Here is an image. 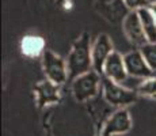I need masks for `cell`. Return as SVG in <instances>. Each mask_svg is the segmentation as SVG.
<instances>
[{"label":"cell","instance_id":"obj_9","mask_svg":"<svg viewBox=\"0 0 156 136\" xmlns=\"http://www.w3.org/2000/svg\"><path fill=\"white\" fill-rule=\"evenodd\" d=\"M103 75L107 79L115 82V83H124V80L128 78L126 65H125L124 56L118 52H114L107 57L106 63L103 67Z\"/></svg>","mask_w":156,"mask_h":136},{"label":"cell","instance_id":"obj_8","mask_svg":"<svg viewBox=\"0 0 156 136\" xmlns=\"http://www.w3.org/2000/svg\"><path fill=\"white\" fill-rule=\"evenodd\" d=\"M124 60H125V65H126L128 75H130V76L147 79V78L152 76L155 74L148 65V63L145 61L140 49L132 50V52L124 54Z\"/></svg>","mask_w":156,"mask_h":136},{"label":"cell","instance_id":"obj_10","mask_svg":"<svg viewBox=\"0 0 156 136\" xmlns=\"http://www.w3.org/2000/svg\"><path fill=\"white\" fill-rule=\"evenodd\" d=\"M20 49L22 53L27 57H37L40 54H44L45 41L38 35H26L20 42Z\"/></svg>","mask_w":156,"mask_h":136},{"label":"cell","instance_id":"obj_13","mask_svg":"<svg viewBox=\"0 0 156 136\" xmlns=\"http://www.w3.org/2000/svg\"><path fill=\"white\" fill-rule=\"evenodd\" d=\"M139 49L144 56V59H145V61L151 67V69L156 74V42L155 44L154 42H147L145 45H143Z\"/></svg>","mask_w":156,"mask_h":136},{"label":"cell","instance_id":"obj_3","mask_svg":"<svg viewBox=\"0 0 156 136\" xmlns=\"http://www.w3.org/2000/svg\"><path fill=\"white\" fill-rule=\"evenodd\" d=\"M102 90H103V97L107 104L113 105V106H118L119 109L132 105L139 95L137 91L129 90L122 84L115 83L107 78L102 79Z\"/></svg>","mask_w":156,"mask_h":136},{"label":"cell","instance_id":"obj_1","mask_svg":"<svg viewBox=\"0 0 156 136\" xmlns=\"http://www.w3.org/2000/svg\"><path fill=\"white\" fill-rule=\"evenodd\" d=\"M91 41L87 33H83L72 45L67 60L68 78L76 79L77 76L86 74L92 69V56H91Z\"/></svg>","mask_w":156,"mask_h":136},{"label":"cell","instance_id":"obj_11","mask_svg":"<svg viewBox=\"0 0 156 136\" xmlns=\"http://www.w3.org/2000/svg\"><path fill=\"white\" fill-rule=\"evenodd\" d=\"M37 97H38V102L40 105H49V104H53L58 99V86L52 82H44V83L38 84L37 89Z\"/></svg>","mask_w":156,"mask_h":136},{"label":"cell","instance_id":"obj_15","mask_svg":"<svg viewBox=\"0 0 156 136\" xmlns=\"http://www.w3.org/2000/svg\"><path fill=\"white\" fill-rule=\"evenodd\" d=\"M125 6L128 7L129 11H137L140 8H144V7H148L151 3L149 0H124Z\"/></svg>","mask_w":156,"mask_h":136},{"label":"cell","instance_id":"obj_16","mask_svg":"<svg viewBox=\"0 0 156 136\" xmlns=\"http://www.w3.org/2000/svg\"><path fill=\"white\" fill-rule=\"evenodd\" d=\"M148 8L151 10V13L154 14V17L156 18V2H155V3H151V4L148 6Z\"/></svg>","mask_w":156,"mask_h":136},{"label":"cell","instance_id":"obj_14","mask_svg":"<svg viewBox=\"0 0 156 136\" xmlns=\"http://www.w3.org/2000/svg\"><path fill=\"white\" fill-rule=\"evenodd\" d=\"M137 94L139 95H144V97H156V74H154L152 76L144 79L141 83V86L137 90Z\"/></svg>","mask_w":156,"mask_h":136},{"label":"cell","instance_id":"obj_5","mask_svg":"<svg viewBox=\"0 0 156 136\" xmlns=\"http://www.w3.org/2000/svg\"><path fill=\"white\" fill-rule=\"evenodd\" d=\"M132 129V119L130 114L125 108L115 110L106 123L103 124L101 131V136H114L126 134Z\"/></svg>","mask_w":156,"mask_h":136},{"label":"cell","instance_id":"obj_12","mask_svg":"<svg viewBox=\"0 0 156 136\" xmlns=\"http://www.w3.org/2000/svg\"><path fill=\"white\" fill-rule=\"evenodd\" d=\"M140 17V20H141V25L144 29V33H145V37L148 42H156V18L154 17V14L151 13L148 7H144L137 10Z\"/></svg>","mask_w":156,"mask_h":136},{"label":"cell","instance_id":"obj_6","mask_svg":"<svg viewBox=\"0 0 156 136\" xmlns=\"http://www.w3.org/2000/svg\"><path fill=\"white\" fill-rule=\"evenodd\" d=\"M114 52L113 42L110 37L105 33L99 34L95 38L94 44L91 48V56H92V69L97 71L98 74H103V67L106 63L107 57Z\"/></svg>","mask_w":156,"mask_h":136},{"label":"cell","instance_id":"obj_4","mask_svg":"<svg viewBox=\"0 0 156 136\" xmlns=\"http://www.w3.org/2000/svg\"><path fill=\"white\" fill-rule=\"evenodd\" d=\"M42 65L45 75H46L49 82L57 84V86L67 82L68 79L67 60H64L61 56L46 49L42 54Z\"/></svg>","mask_w":156,"mask_h":136},{"label":"cell","instance_id":"obj_7","mask_svg":"<svg viewBox=\"0 0 156 136\" xmlns=\"http://www.w3.org/2000/svg\"><path fill=\"white\" fill-rule=\"evenodd\" d=\"M122 30H124L128 40L133 45H137L139 48H141L143 45L148 42L137 11H129L128 13V15L122 20Z\"/></svg>","mask_w":156,"mask_h":136},{"label":"cell","instance_id":"obj_2","mask_svg":"<svg viewBox=\"0 0 156 136\" xmlns=\"http://www.w3.org/2000/svg\"><path fill=\"white\" fill-rule=\"evenodd\" d=\"M97 71L86 72V74L77 76L72 82V93L76 101L84 102L94 98L99 91V87H102V78Z\"/></svg>","mask_w":156,"mask_h":136}]
</instances>
